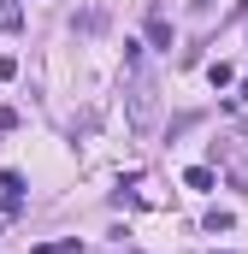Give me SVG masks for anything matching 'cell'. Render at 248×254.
<instances>
[{
    "instance_id": "cell-1",
    "label": "cell",
    "mask_w": 248,
    "mask_h": 254,
    "mask_svg": "<svg viewBox=\"0 0 248 254\" xmlns=\"http://www.w3.org/2000/svg\"><path fill=\"white\" fill-rule=\"evenodd\" d=\"M154 119H160V83L148 77V65H136L130 71V125L154 130Z\"/></svg>"
},
{
    "instance_id": "cell-2",
    "label": "cell",
    "mask_w": 248,
    "mask_h": 254,
    "mask_svg": "<svg viewBox=\"0 0 248 254\" xmlns=\"http://www.w3.org/2000/svg\"><path fill=\"white\" fill-rule=\"evenodd\" d=\"M148 42H154V48H172V24H166V12H148Z\"/></svg>"
},
{
    "instance_id": "cell-3",
    "label": "cell",
    "mask_w": 248,
    "mask_h": 254,
    "mask_svg": "<svg viewBox=\"0 0 248 254\" xmlns=\"http://www.w3.org/2000/svg\"><path fill=\"white\" fill-rule=\"evenodd\" d=\"M184 184H189V190H213V166H189Z\"/></svg>"
},
{
    "instance_id": "cell-4",
    "label": "cell",
    "mask_w": 248,
    "mask_h": 254,
    "mask_svg": "<svg viewBox=\"0 0 248 254\" xmlns=\"http://www.w3.org/2000/svg\"><path fill=\"white\" fill-rule=\"evenodd\" d=\"M36 254H83V243H77V237H60V243H42Z\"/></svg>"
},
{
    "instance_id": "cell-5",
    "label": "cell",
    "mask_w": 248,
    "mask_h": 254,
    "mask_svg": "<svg viewBox=\"0 0 248 254\" xmlns=\"http://www.w3.org/2000/svg\"><path fill=\"white\" fill-rule=\"evenodd\" d=\"M6 77H18V60H12V54H0V83H6Z\"/></svg>"
}]
</instances>
